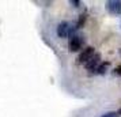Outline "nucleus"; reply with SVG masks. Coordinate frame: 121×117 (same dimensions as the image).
Segmentation results:
<instances>
[{
	"label": "nucleus",
	"instance_id": "1",
	"mask_svg": "<svg viewBox=\"0 0 121 117\" xmlns=\"http://www.w3.org/2000/svg\"><path fill=\"white\" fill-rule=\"evenodd\" d=\"M69 50L71 52H78L83 46V37L82 35H78V34H73L71 38H69Z\"/></svg>",
	"mask_w": 121,
	"mask_h": 117
},
{
	"label": "nucleus",
	"instance_id": "2",
	"mask_svg": "<svg viewBox=\"0 0 121 117\" xmlns=\"http://www.w3.org/2000/svg\"><path fill=\"white\" fill-rule=\"evenodd\" d=\"M73 31V27H71V25L68 22H61L59 25V27H57V34H59V37L61 38H64V37H68V35H73L72 34Z\"/></svg>",
	"mask_w": 121,
	"mask_h": 117
},
{
	"label": "nucleus",
	"instance_id": "3",
	"mask_svg": "<svg viewBox=\"0 0 121 117\" xmlns=\"http://www.w3.org/2000/svg\"><path fill=\"white\" fill-rule=\"evenodd\" d=\"M106 8L110 14H114L117 15L118 12L121 11V1H117V0H109L106 1Z\"/></svg>",
	"mask_w": 121,
	"mask_h": 117
},
{
	"label": "nucleus",
	"instance_id": "4",
	"mask_svg": "<svg viewBox=\"0 0 121 117\" xmlns=\"http://www.w3.org/2000/svg\"><path fill=\"white\" fill-rule=\"evenodd\" d=\"M99 64H101V55L97 53V55H94L88 61L84 63V67L87 68V69H97Z\"/></svg>",
	"mask_w": 121,
	"mask_h": 117
},
{
	"label": "nucleus",
	"instance_id": "5",
	"mask_svg": "<svg viewBox=\"0 0 121 117\" xmlns=\"http://www.w3.org/2000/svg\"><path fill=\"white\" fill-rule=\"evenodd\" d=\"M93 56H94V48H93V46H87V48L83 50L80 55H79V63L88 61Z\"/></svg>",
	"mask_w": 121,
	"mask_h": 117
},
{
	"label": "nucleus",
	"instance_id": "6",
	"mask_svg": "<svg viewBox=\"0 0 121 117\" xmlns=\"http://www.w3.org/2000/svg\"><path fill=\"white\" fill-rule=\"evenodd\" d=\"M108 67H109V63H101L98 65V68H97V72L98 74H105V71L108 69Z\"/></svg>",
	"mask_w": 121,
	"mask_h": 117
},
{
	"label": "nucleus",
	"instance_id": "7",
	"mask_svg": "<svg viewBox=\"0 0 121 117\" xmlns=\"http://www.w3.org/2000/svg\"><path fill=\"white\" fill-rule=\"evenodd\" d=\"M84 21H86V14H82L80 18H79V21H78V23H76V27H82Z\"/></svg>",
	"mask_w": 121,
	"mask_h": 117
},
{
	"label": "nucleus",
	"instance_id": "8",
	"mask_svg": "<svg viewBox=\"0 0 121 117\" xmlns=\"http://www.w3.org/2000/svg\"><path fill=\"white\" fill-rule=\"evenodd\" d=\"M117 114H118V113H116V112H109V113L102 114L101 117H117Z\"/></svg>",
	"mask_w": 121,
	"mask_h": 117
},
{
	"label": "nucleus",
	"instance_id": "9",
	"mask_svg": "<svg viewBox=\"0 0 121 117\" xmlns=\"http://www.w3.org/2000/svg\"><path fill=\"white\" fill-rule=\"evenodd\" d=\"M114 71H116V74H117V75H120V76H121V65H118Z\"/></svg>",
	"mask_w": 121,
	"mask_h": 117
},
{
	"label": "nucleus",
	"instance_id": "10",
	"mask_svg": "<svg viewBox=\"0 0 121 117\" xmlns=\"http://www.w3.org/2000/svg\"><path fill=\"white\" fill-rule=\"evenodd\" d=\"M71 3H72V4H75V6H79V4H80V1H78V0H72V1H71Z\"/></svg>",
	"mask_w": 121,
	"mask_h": 117
},
{
	"label": "nucleus",
	"instance_id": "11",
	"mask_svg": "<svg viewBox=\"0 0 121 117\" xmlns=\"http://www.w3.org/2000/svg\"><path fill=\"white\" fill-rule=\"evenodd\" d=\"M118 114H121V109H120V110H118Z\"/></svg>",
	"mask_w": 121,
	"mask_h": 117
},
{
	"label": "nucleus",
	"instance_id": "12",
	"mask_svg": "<svg viewBox=\"0 0 121 117\" xmlns=\"http://www.w3.org/2000/svg\"><path fill=\"white\" fill-rule=\"evenodd\" d=\"M120 56H121V49H120Z\"/></svg>",
	"mask_w": 121,
	"mask_h": 117
}]
</instances>
